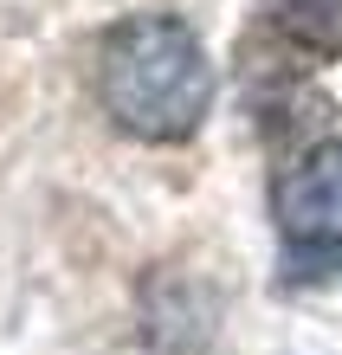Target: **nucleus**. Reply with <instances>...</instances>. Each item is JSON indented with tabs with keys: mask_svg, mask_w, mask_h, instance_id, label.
Masks as SVG:
<instances>
[{
	"mask_svg": "<svg viewBox=\"0 0 342 355\" xmlns=\"http://www.w3.org/2000/svg\"><path fill=\"white\" fill-rule=\"evenodd\" d=\"M97 103L136 142H187L213 110V58L181 13H123L97 46Z\"/></svg>",
	"mask_w": 342,
	"mask_h": 355,
	"instance_id": "1",
	"label": "nucleus"
},
{
	"mask_svg": "<svg viewBox=\"0 0 342 355\" xmlns=\"http://www.w3.org/2000/svg\"><path fill=\"white\" fill-rule=\"evenodd\" d=\"M271 220L284 245H342V130L310 142L271 181Z\"/></svg>",
	"mask_w": 342,
	"mask_h": 355,
	"instance_id": "2",
	"label": "nucleus"
},
{
	"mask_svg": "<svg viewBox=\"0 0 342 355\" xmlns=\"http://www.w3.org/2000/svg\"><path fill=\"white\" fill-rule=\"evenodd\" d=\"M259 46L297 71H316L342 52V0H259Z\"/></svg>",
	"mask_w": 342,
	"mask_h": 355,
	"instance_id": "3",
	"label": "nucleus"
}]
</instances>
